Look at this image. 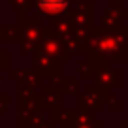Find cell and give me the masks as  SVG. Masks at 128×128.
<instances>
[{"mask_svg": "<svg viewBox=\"0 0 128 128\" xmlns=\"http://www.w3.org/2000/svg\"><path fill=\"white\" fill-rule=\"evenodd\" d=\"M40 4L47 12H60L64 6V0H40Z\"/></svg>", "mask_w": 128, "mask_h": 128, "instance_id": "6da1fadb", "label": "cell"}]
</instances>
